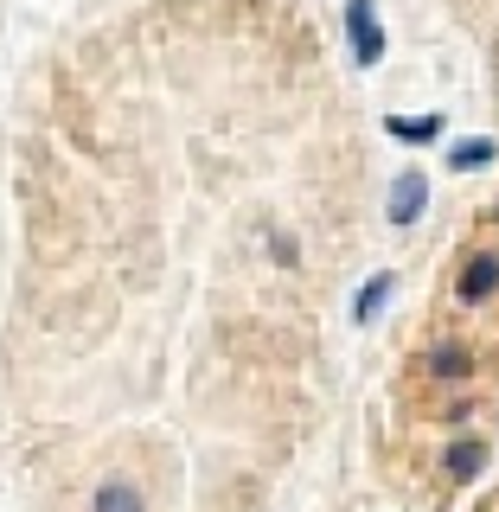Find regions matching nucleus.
<instances>
[{
  "label": "nucleus",
  "mask_w": 499,
  "mask_h": 512,
  "mask_svg": "<svg viewBox=\"0 0 499 512\" xmlns=\"http://www.w3.org/2000/svg\"><path fill=\"white\" fill-rule=\"evenodd\" d=\"M346 32H352V52H359V64H378L384 58V32H378L372 0H352V7H346Z\"/></svg>",
  "instance_id": "nucleus-1"
},
{
  "label": "nucleus",
  "mask_w": 499,
  "mask_h": 512,
  "mask_svg": "<svg viewBox=\"0 0 499 512\" xmlns=\"http://www.w3.org/2000/svg\"><path fill=\"white\" fill-rule=\"evenodd\" d=\"M493 288H499V256H474V263L461 269V301L474 308V301H487Z\"/></svg>",
  "instance_id": "nucleus-2"
},
{
  "label": "nucleus",
  "mask_w": 499,
  "mask_h": 512,
  "mask_svg": "<svg viewBox=\"0 0 499 512\" xmlns=\"http://www.w3.org/2000/svg\"><path fill=\"white\" fill-rule=\"evenodd\" d=\"M423 199H429V180H423V173H416V167H410V173H404V180H397V186H391V218H397V224H410L416 212H423Z\"/></svg>",
  "instance_id": "nucleus-3"
},
{
  "label": "nucleus",
  "mask_w": 499,
  "mask_h": 512,
  "mask_svg": "<svg viewBox=\"0 0 499 512\" xmlns=\"http://www.w3.org/2000/svg\"><path fill=\"white\" fill-rule=\"evenodd\" d=\"M90 512H148V500H141V487H128V480H103Z\"/></svg>",
  "instance_id": "nucleus-4"
},
{
  "label": "nucleus",
  "mask_w": 499,
  "mask_h": 512,
  "mask_svg": "<svg viewBox=\"0 0 499 512\" xmlns=\"http://www.w3.org/2000/svg\"><path fill=\"white\" fill-rule=\"evenodd\" d=\"M480 461H487V448H480V442L448 448V480H474V474H480Z\"/></svg>",
  "instance_id": "nucleus-5"
},
{
  "label": "nucleus",
  "mask_w": 499,
  "mask_h": 512,
  "mask_svg": "<svg viewBox=\"0 0 499 512\" xmlns=\"http://www.w3.org/2000/svg\"><path fill=\"white\" fill-rule=\"evenodd\" d=\"M429 372H436V378H461V372H468V352H461V346H436V352H429Z\"/></svg>",
  "instance_id": "nucleus-6"
},
{
  "label": "nucleus",
  "mask_w": 499,
  "mask_h": 512,
  "mask_svg": "<svg viewBox=\"0 0 499 512\" xmlns=\"http://www.w3.org/2000/svg\"><path fill=\"white\" fill-rule=\"evenodd\" d=\"M436 128H442L436 116H416V122H404V116H391V135H397V141H436Z\"/></svg>",
  "instance_id": "nucleus-7"
},
{
  "label": "nucleus",
  "mask_w": 499,
  "mask_h": 512,
  "mask_svg": "<svg viewBox=\"0 0 499 512\" xmlns=\"http://www.w3.org/2000/svg\"><path fill=\"white\" fill-rule=\"evenodd\" d=\"M384 295H391V276H372V282H365V295H359V308H352V314H359V320H372Z\"/></svg>",
  "instance_id": "nucleus-8"
},
{
  "label": "nucleus",
  "mask_w": 499,
  "mask_h": 512,
  "mask_svg": "<svg viewBox=\"0 0 499 512\" xmlns=\"http://www.w3.org/2000/svg\"><path fill=\"white\" fill-rule=\"evenodd\" d=\"M448 160H455V167H487V160H493V141H461Z\"/></svg>",
  "instance_id": "nucleus-9"
}]
</instances>
